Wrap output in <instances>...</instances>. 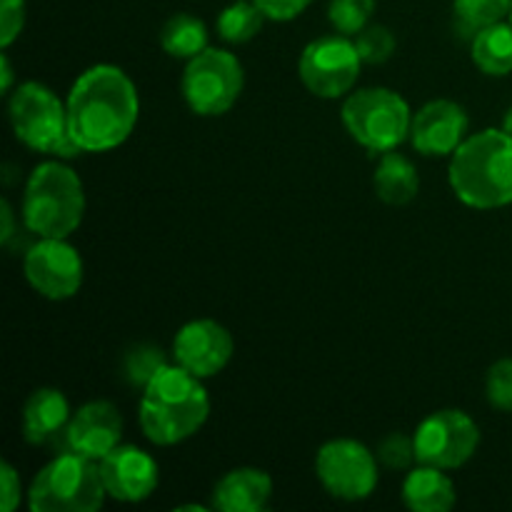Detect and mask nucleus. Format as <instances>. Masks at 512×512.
<instances>
[{"instance_id": "1", "label": "nucleus", "mask_w": 512, "mask_h": 512, "mask_svg": "<svg viewBox=\"0 0 512 512\" xmlns=\"http://www.w3.org/2000/svg\"><path fill=\"white\" fill-rule=\"evenodd\" d=\"M68 130L83 153H108L133 135L140 95L130 75L110 63L83 70L65 98Z\"/></svg>"}, {"instance_id": "2", "label": "nucleus", "mask_w": 512, "mask_h": 512, "mask_svg": "<svg viewBox=\"0 0 512 512\" xmlns=\"http://www.w3.org/2000/svg\"><path fill=\"white\" fill-rule=\"evenodd\" d=\"M210 415L203 378L170 363L143 388L138 418L145 438L160 448L180 445L200 433Z\"/></svg>"}, {"instance_id": "3", "label": "nucleus", "mask_w": 512, "mask_h": 512, "mask_svg": "<svg viewBox=\"0 0 512 512\" xmlns=\"http://www.w3.org/2000/svg\"><path fill=\"white\" fill-rule=\"evenodd\" d=\"M448 178L455 198L468 208L512 205V138L503 128L468 135L450 155Z\"/></svg>"}, {"instance_id": "4", "label": "nucleus", "mask_w": 512, "mask_h": 512, "mask_svg": "<svg viewBox=\"0 0 512 512\" xmlns=\"http://www.w3.org/2000/svg\"><path fill=\"white\" fill-rule=\"evenodd\" d=\"M20 215L35 238H70L85 218L83 180L60 158L35 165Z\"/></svg>"}, {"instance_id": "5", "label": "nucleus", "mask_w": 512, "mask_h": 512, "mask_svg": "<svg viewBox=\"0 0 512 512\" xmlns=\"http://www.w3.org/2000/svg\"><path fill=\"white\" fill-rule=\"evenodd\" d=\"M13 133L25 148L50 158H75L83 150L75 145L68 130V108L48 85L28 80L10 93L8 103Z\"/></svg>"}, {"instance_id": "6", "label": "nucleus", "mask_w": 512, "mask_h": 512, "mask_svg": "<svg viewBox=\"0 0 512 512\" xmlns=\"http://www.w3.org/2000/svg\"><path fill=\"white\" fill-rule=\"evenodd\" d=\"M108 490L100 465L78 453H60L38 470L28 488L33 512H95L103 508Z\"/></svg>"}, {"instance_id": "7", "label": "nucleus", "mask_w": 512, "mask_h": 512, "mask_svg": "<svg viewBox=\"0 0 512 512\" xmlns=\"http://www.w3.org/2000/svg\"><path fill=\"white\" fill-rule=\"evenodd\" d=\"M340 118L355 143L370 153H388L410 138L413 110L395 90L360 88L345 95Z\"/></svg>"}, {"instance_id": "8", "label": "nucleus", "mask_w": 512, "mask_h": 512, "mask_svg": "<svg viewBox=\"0 0 512 512\" xmlns=\"http://www.w3.org/2000/svg\"><path fill=\"white\" fill-rule=\"evenodd\" d=\"M243 88L245 73L240 60L230 50L210 45L185 63L180 80L185 103L200 118H218L228 113L243 95Z\"/></svg>"}, {"instance_id": "9", "label": "nucleus", "mask_w": 512, "mask_h": 512, "mask_svg": "<svg viewBox=\"0 0 512 512\" xmlns=\"http://www.w3.org/2000/svg\"><path fill=\"white\" fill-rule=\"evenodd\" d=\"M315 475L333 498L343 503H360L378 488L380 460L360 440L335 438L320 445L315 455Z\"/></svg>"}, {"instance_id": "10", "label": "nucleus", "mask_w": 512, "mask_h": 512, "mask_svg": "<svg viewBox=\"0 0 512 512\" xmlns=\"http://www.w3.org/2000/svg\"><path fill=\"white\" fill-rule=\"evenodd\" d=\"M360 58L355 40L348 35H323L305 45L298 60V75L305 88L323 100L345 98L360 78Z\"/></svg>"}, {"instance_id": "11", "label": "nucleus", "mask_w": 512, "mask_h": 512, "mask_svg": "<svg viewBox=\"0 0 512 512\" xmlns=\"http://www.w3.org/2000/svg\"><path fill=\"white\" fill-rule=\"evenodd\" d=\"M413 438L418 463L458 470L478 453L480 428L465 410L445 408L420 420Z\"/></svg>"}, {"instance_id": "12", "label": "nucleus", "mask_w": 512, "mask_h": 512, "mask_svg": "<svg viewBox=\"0 0 512 512\" xmlns=\"http://www.w3.org/2000/svg\"><path fill=\"white\" fill-rule=\"evenodd\" d=\"M23 273L40 298L55 303L73 298L85 278L83 258L68 238H38L25 253Z\"/></svg>"}, {"instance_id": "13", "label": "nucleus", "mask_w": 512, "mask_h": 512, "mask_svg": "<svg viewBox=\"0 0 512 512\" xmlns=\"http://www.w3.org/2000/svg\"><path fill=\"white\" fill-rule=\"evenodd\" d=\"M235 353V340L225 325L218 320L198 318L185 323L175 333L173 363L183 365L198 378H215L228 368Z\"/></svg>"}, {"instance_id": "14", "label": "nucleus", "mask_w": 512, "mask_h": 512, "mask_svg": "<svg viewBox=\"0 0 512 512\" xmlns=\"http://www.w3.org/2000/svg\"><path fill=\"white\" fill-rule=\"evenodd\" d=\"M98 465L108 498L118 503H143L160 485L158 460L135 445L120 443Z\"/></svg>"}, {"instance_id": "15", "label": "nucleus", "mask_w": 512, "mask_h": 512, "mask_svg": "<svg viewBox=\"0 0 512 512\" xmlns=\"http://www.w3.org/2000/svg\"><path fill=\"white\" fill-rule=\"evenodd\" d=\"M470 135V118L455 100H430L413 113L410 143L428 158H450Z\"/></svg>"}, {"instance_id": "16", "label": "nucleus", "mask_w": 512, "mask_h": 512, "mask_svg": "<svg viewBox=\"0 0 512 512\" xmlns=\"http://www.w3.org/2000/svg\"><path fill=\"white\" fill-rule=\"evenodd\" d=\"M63 443L70 453L100 463L123 443V415L110 400H90L73 413Z\"/></svg>"}, {"instance_id": "17", "label": "nucleus", "mask_w": 512, "mask_h": 512, "mask_svg": "<svg viewBox=\"0 0 512 512\" xmlns=\"http://www.w3.org/2000/svg\"><path fill=\"white\" fill-rule=\"evenodd\" d=\"M73 410L58 388H38L23 405V438L30 445H50L65 438Z\"/></svg>"}, {"instance_id": "18", "label": "nucleus", "mask_w": 512, "mask_h": 512, "mask_svg": "<svg viewBox=\"0 0 512 512\" xmlns=\"http://www.w3.org/2000/svg\"><path fill=\"white\" fill-rule=\"evenodd\" d=\"M273 498V478L260 468H235L213 488V508L220 512H263Z\"/></svg>"}, {"instance_id": "19", "label": "nucleus", "mask_w": 512, "mask_h": 512, "mask_svg": "<svg viewBox=\"0 0 512 512\" xmlns=\"http://www.w3.org/2000/svg\"><path fill=\"white\" fill-rule=\"evenodd\" d=\"M403 503L413 512H448L458 503V490L448 470L418 463L403 480Z\"/></svg>"}, {"instance_id": "20", "label": "nucleus", "mask_w": 512, "mask_h": 512, "mask_svg": "<svg viewBox=\"0 0 512 512\" xmlns=\"http://www.w3.org/2000/svg\"><path fill=\"white\" fill-rule=\"evenodd\" d=\"M373 188L375 195L388 205L413 203L420 193V175L413 160L395 150L380 155V163L373 173Z\"/></svg>"}, {"instance_id": "21", "label": "nucleus", "mask_w": 512, "mask_h": 512, "mask_svg": "<svg viewBox=\"0 0 512 512\" xmlns=\"http://www.w3.org/2000/svg\"><path fill=\"white\" fill-rule=\"evenodd\" d=\"M470 55L480 73L503 78L512 73V25L495 23L490 28H483L470 40Z\"/></svg>"}, {"instance_id": "22", "label": "nucleus", "mask_w": 512, "mask_h": 512, "mask_svg": "<svg viewBox=\"0 0 512 512\" xmlns=\"http://www.w3.org/2000/svg\"><path fill=\"white\" fill-rule=\"evenodd\" d=\"M160 48L170 58H178L188 63L190 58H195V55H200L208 48V28L195 15L175 13L160 28Z\"/></svg>"}, {"instance_id": "23", "label": "nucleus", "mask_w": 512, "mask_h": 512, "mask_svg": "<svg viewBox=\"0 0 512 512\" xmlns=\"http://www.w3.org/2000/svg\"><path fill=\"white\" fill-rule=\"evenodd\" d=\"M512 0H453L455 30L463 38L473 40L475 33L503 23L510 15Z\"/></svg>"}, {"instance_id": "24", "label": "nucleus", "mask_w": 512, "mask_h": 512, "mask_svg": "<svg viewBox=\"0 0 512 512\" xmlns=\"http://www.w3.org/2000/svg\"><path fill=\"white\" fill-rule=\"evenodd\" d=\"M265 15L253 0H235L225 5L218 15V33L225 43H248L263 30Z\"/></svg>"}, {"instance_id": "25", "label": "nucleus", "mask_w": 512, "mask_h": 512, "mask_svg": "<svg viewBox=\"0 0 512 512\" xmlns=\"http://www.w3.org/2000/svg\"><path fill=\"white\" fill-rule=\"evenodd\" d=\"M375 13V0H330L328 18L335 33L355 38L370 25Z\"/></svg>"}, {"instance_id": "26", "label": "nucleus", "mask_w": 512, "mask_h": 512, "mask_svg": "<svg viewBox=\"0 0 512 512\" xmlns=\"http://www.w3.org/2000/svg\"><path fill=\"white\" fill-rule=\"evenodd\" d=\"M170 365V360L165 358L163 350L155 348V345H135L133 350H128L123 360V368H125V378H128L130 385L143 390L160 370Z\"/></svg>"}, {"instance_id": "27", "label": "nucleus", "mask_w": 512, "mask_h": 512, "mask_svg": "<svg viewBox=\"0 0 512 512\" xmlns=\"http://www.w3.org/2000/svg\"><path fill=\"white\" fill-rule=\"evenodd\" d=\"M355 48H358L360 58L368 65H380L385 60H390V55L395 53V35L390 33V28L385 25H368L365 30H360L355 35Z\"/></svg>"}, {"instance_id": "28", "label": "nucleus", "mask_w": 512, "mask_h": 512, "mask_svg": "<svg viewBox=\"0 0 512 512\" xmlns=\"http://www.w3.org/2000/svg\"><path fill=\"white\" fill-rule=\"evenodd\" d=\"M380 465L388 470H408L410 465L418 463V453H415V438L405 433H390L388 438L380 440L378 450Z\"/></svg>"}, {"instance_id": "29", "label": "nucleus", "mask_w": 512, "mask_h": 512, "mask_svg": "<svg viewBox=\"0 0 512 512\" xmlns=\"http://www.w3.org/2000/svg\"><path fill=\"white\" fill-rule=\"evenodd\" d=\"M488 403L500 413H512V358H503L490 365L485 378Z\"/></svg>"}, {"instance_id": "30", "label": "nucleus", "mask_w": 512, "mask_h": 512, "mask_svg": "<svg viewBox=\"0 0 512 512\" xmlns=\"http://www.w3.org/2000/svg\"><path fill=\"white\" fill-rule=\"evenodd\" d=\"M25 0H0V45L8 50L25 28Z\"/></svg>"}, {"instance_id": "31", "label": "nucleus", "mask_w": 512, "mask_h": 512, "mask_svg": "<svg viewBox=\"0 0 512 512\" xmlns=\"http://www.w3.org/2000/svg\"><path fill=\"white\" fill-rule=\"evenodd\" d=\"M253 3L273 23H290V20L300 18L313 0H253Z\"/></svg>"}, {"instance_id": "32", "label": "nucleus", "mask_w": 512, "mask_h": 512, "mask_svg": "<svg viewBox=\"0 0 512 512\" xmlns=\"http://www.w3.org/2000/svg\"><path fill=\"white\" fill-rule=\"evenodd\" d=\"M23 498V483H20V475L8 460L0 463V508L3 512H13L20 505Z\"/></svg>"}, {"instance_id": "33", "label": "nucleus", "mask_w": 512, "mask_h": 512, "mask_svg": "<svg viewBox=\"0 0 512 512\" xmlns=\"http://www.w3.org/2000/svg\"><path fill=\"white\" fill-rule=\"evenodd\" d=\"M0 218H3V230H0V243H8L13 238V208L8 200L0 203Z\"/></svg>"}, {"instance_id": "34", "label": "nucleus", "mask_w": 512, "mask_h": 512, "mask_svg": "<svg viewBox=\"0 0 512 512\" xmlns=\"http://www.w3.org/2000/svg\"><path fill=\"white\" fill-rule=\"evenodd\" d=\"M0 75H3V80H0V88H3V93L8 95L10 88H13V68H10L8 53L0 55Z\"/></svg>"}, {"instance_id": "35", "label": "nucleus", "mask_w": 512, "mask_h": 512, "mask_svg": "<svg viewBox=\"0 0 512 512\" xmlns=\"http://www.w3.org/2000/svg\"><path fill=\"white\" fill-rule=\"evenodd\" d=\"M503 130L512 138V105H510L508 113H505V118H503Z\"/></svg>"}, {"instance_id": "36", "label": "nucleus", "mask_w": 512, "mask_h": 512, "mask_svg": "<svg viewBox=\"0 0 512 512\" xmlns=\"http://www.w3.org/2000/svg\"><path fill=\"white\" fill-rule=\"evenodd\" d=\"M508 20H510V25H512V5H510V15H508Z\"/></svg>"}]
</instances>
